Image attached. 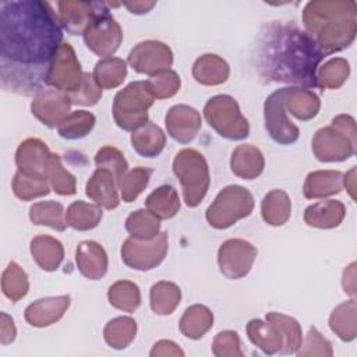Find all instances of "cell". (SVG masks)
<instances>
[{
    "label": "cell",
    "mask_w": 357,
    "mask_h": 357,
    "mask_svg": "<svg viewBox=\"0 0 357 357\" xmlns=\"http://www.w3.org/2000/svg\"><path fill=\"white\" fill-rule=\"evenodd\" d=\"M63 43V28L52 4L40 0L0 3V60L49 67Z\"/></svg>",
    "instance_id": "6da1fadb"
},
{
    "label": "cell",
    "mask_w": 357,
    "mask_h": 357,
    "mask_svg": "<svg viewBox=\"0 0 357 357\" xmlns=\"http://www.w3.org/2000/svg\"><path fill=\"white\" fill-rule=\"evenodd\" d=\"M324 57L310 35L293 21H271L257 39L255 67L265 81L317 88V70Z\"/></svg>",
    "instance_id": "7a4b0ae2"
},
{
    "label": "cell",
    "mask_w": 357,
    "mask_h": 357,
    "mask_svg": "<svg viewBox=\"0 0 357 357\" xmlns=\"http://www.w3.org/2000/svg\"><path fill=\"white\" fill-rule=\"evenodd\" d=\"M304 31L326 56L349 47L357 32V4L346 0H314L303 10Z\"/></svg>",
    "instance_id": "3957f363"
},
{
    "label": "cell",
    "mask_w": 357,
    "mask_h": 357,
    "mask_svg": "<svg viewBox=\"0 0 357 357\" xmlns=\"http://www.w3.org/2000/svg\"><path fill=\"white\" fill-rule=\"evenodd\" d=\"M356 121L349 114L333 117L331 126L319 128L311 141L319 162H343L356 153Z\"/></svg>",
    "instance_id": "277c9868"
},
{
    "label": "cell",
    "mask_w": 357,
    "mask_h": 357,
    "mask_svg": "<svg viewBox=\"0 0 357 357\" xmlns=\"http://www.w3.org/2000/svg\"><path fill=\"white\" fill-rule=\"evenodd\" d=\"M173 173L183 190V199L187 206L195 208L205 198L211 174L205 156L192 148L178 151L173 159Z\"/></svg>",
    "instance_id": "5b68a950"
},
{
    "label": "cell",
    "mask_w": 357,
    "mask_h": 357,
    "mask_svg": "<svg viewBox=\"0 0 357 357\" xmlns=\"http://www.w3.org/2000/svg\"><path fill=\"white\" fill-rule=\"evenodd\" d=\"M153 100L145 81L130 82L114 96L112 107L114 123L124 131L138 130L148 123V109Z\"/></svg>",
    "instance_id": "8992f818"
},
{
    "label": "cell",
    "mask_w": 357,
    "mask_h": 357,
    "mask_svg": "<svg viewBox=\"0 0 357 357\" xmlns=\"http://www.w3.org/2000/svg\"><path fill=\"white\" fill-rule=\"evenodd\" d=\"M206 123L223 138L240 141L248 137L250 124L243 116L238 103L229 95H215L204 106Z\"/></svg>",
    "instance_id": "52a82bcc"
},
{
    "label": "cell",
    "mask_w": 357,
    "mask_h": 357,
    "mask_svg": "<svg viewBox=\"0 0 357 357\" xmlns=\"http://www.w3.org/2000/svg\"><path fill=\"white\" fill-rule=\"evenodd\" d=\"M254 209L252 194L237 184H231L219 191L213 202L208 206L205 218L215 229H227L237 220L251 215Z\"/></svg>",
    "instance_id": "ba28073f"
},
{
    "label": "cell",
    "mask_w": 357,
    "mask_h": 357,
    "mask_svg": "<svg viewBox=\"0 0 357 357\" xmlns=\"http://www.w3.org/2000/svg\"><path fill=\"white\" fill-rule=\"evenodd\" d=\"M86 47L102 59L112 57L123 42V29L103 3L82 33Z\"/></svg>",
    "instance_id": "9c48e42d"
},
{
    "label": "cell",
    "mask_w": 357,
    "mask_h": 357,
    "mask_svg": "<svg viewBox=\"0 0 357 357\" xmlns=\"http://www.w3.org/2000/svg\"><path fill=\"white\" fill-rule=\"evenodd\" d=\"M167 233L160 231L151 240L128 237L121 245L123 262L135 271H151L160 265L167 254Z\"/></svg>",
    "instance_id": "30bf717a"
},
{
    "label": "cell",
    "mask_w": 357,
    "mask_h": 357,
    "mask_svg": "<svg viewBox=\"0 0 357 357\" xmlns=\"http://www.w3.org/2000/svg\"><path fill=\"white\" fill-rule=\"evenodd\" d=\"M84 71L70 43H61L52 57L45 84L50 88L71 93L78 89L82 82Z\"/></svg>",
    "instance_id": "8fae6325"
},
{
    "label": "cell",
    "mask_w": 357,
    "mask_h": 357,
    "mask_svg": "<svg viewBox=\"0 0 357 357\" xmlns=\"http://www.w3.org/2000/svg\"><path fill=\"white\" fill-rule=\"evenodd\" d=\"M286 88L273 91L264 103L265 128L269 137L280 145H291L300 137V130L290 119L284 109Z\"/></svg>",
    "instance_id": "7c38bea8"
},
{
    "label": "cell",
    "mask_w": 357,
    "mask_h": 357,
    "mask_svg": "<svg viewBox=\"0 0 357 357\" xmlns=\"http://www.w3.org/2000/svg\"><path fill=\"white\" fill-rule=\"evenodd\" d=\"M257 248L243 238H229L223 241L218 251V264L227 279H241L247 276L257 258Z\"/></svg>",
    "instance_id": "4fadbf2b"
},
{
    "label": "cell",
    "mask_w": 357,
    "mask_h": 357,
    "mask_svg": "<svg viewBox=\"0 0 357 357\" xmlns=\"http://www.w3.org/2000/svg\"><path fill=\"white\" fill-rule=\"evenodd\" d=\"M127 61L134 71L153 77L170 70L173 53L166 43L149 39L137 43L128 53Z\"/></svg>",
    "instance_id": "5bb4252c"
},
{
    "label": "cell",
    "mask_w": 357,
    "mask_h": 357,
    "mask_svg": "<svg viewBox=\"0 0 357 357\" xmlns=\"http://www.w3.org/2000/svg\"><path fill=\"white\" fill-rule=\"evenodd\" d=\"M71 105L68 93L54 88H43L33 95L31 112L42 124L53 128L71 113Z\"/></svg>",
    "instance_id": "9a60e30c"
},
{
    "label": "cell",
    "mask_w": 357,
    "mask_h": 357,
    "mask_svg": "<svg viewBox=\"0 0 357 357\" xmlns=\"http://www.w3.org/2000/svg\"><path fill=\"white\" fill-rule=\"evenodd\" d=\"M52 152L39 138H28L22 141L15 152V165L18 172L25 176L49 180Z\"/></svg>",
    "instance_id": "2e32d148"
},
{
    "label": "cell",
    "mask_w": 357,
    "mask_h": 357,
    "mask_svg": "<svg viewBox=\"0 0 357 357\" xmlns=\"http://www.w3.org/2000/svg\"><path fill=\"white\" fill-rule=\"evenodd\" d=\"M167 134L180 144L191 142L199 132L202 126L201 114L188 105L172 106L165 117Z\"/></svg>",
    "instance_id": "e0dca14e"
},
{
    "label": "cell",
    "mask_w": 357,
    "mask_h": 357,
    "mask_svg": "<svg viewBox=\"0 0 357 357\" xmlns=\"http://www.w3.org/2000/svg\"><path fill=\"white\" fill-rule=\"evenodd\" d=\"M102 6L103 1H59V22L68 33L82 35Z\"/></svg>",
    "instance_id": "ac0fdd59"
},
{
    "label": "cell",
    "mask_w": 357,
    "mask_h": 357,
    "mask_svg": "<svg viewBox=\"0 0 357 357\" xmlns=\"http://www.w3.org/2000/svg\"><path fill=\"white\" fill-rule=\"evenodd\" d=\"M71 303L70 296H54L45 297L31 303L25 311V321L35 328H45L56 324L66 314Z\"/></svg>",
    "instance_id": "d6986e66"
},
{
    "label": "cell",
    "mask_w": 357,
    "mask_h": 357,
    "mask_svg": "<svg viewBox=\"0 0 357 357\" xmlns=\"http://www.w3.org/2000/svg\"><path fill=\"white\" fill-rule=\"evenodd\" d=\"M75 262L79 273L89 280L102 279L109 265L105 248L93 240H85L77 245Z\"/></svg>",
    "instance_id": "ffe728a7"
},
{
    "label": "cell",
    "mask_w": 357,
    "mask_h": 357,
    "mask_svg": "<svg viewBox=\"0 0 357 357\" xmlns=\"http://www.w3.org/2000/svg\"><path fill=\"white\" fill-rule=\"evenodd\" d=\"M117 183L110 170L98 167L85 185V194L96 205L105 209H114L120 204Z\"/></svg>",
    "instance_id": "44dd1931"
},
{
    "label": "cell",
    "mask_w": 357,
    "mask_h": 357,
    "mask_svg": "<svg viewBox=\"0 0 357 357\" xmlns=\"http://www.w3.org/2000/svg\"><path fill=\"white\" fill-rule=\"evenodd\" d=\"M265 167V159L259 148L244 144L233 149L230 158V169L234 176L243 180L257 178Z\"/></svg>",
    "instance_id": "7402d4cb"
},
{
    "label": "cell",
    "mask_w": 357,
    "mask_h": 357,
    "mask_svg": "<svg viewBox=\"0 0 357 357\" xmlns=\"http://www.w3.org/2000/svg\"><path fill=\"white\" fill-rule=\"evenodd\" d=\"M245 332L250 342L268 356L280 353L284 344L283 333L273 322L268 319H251L245 326Z\"/></svg>",
    "instance_id": "603a6c76"
},
{
    "label": "cell",
    "mask_w": 357,
    "mask_h": 357,
    "mask_svg": "<svg viewBox=\"0 0 357 357\" xmlns=\"http://www.w3.org/2000/svg\"><path fill=\"white\" fill-rule=\"evenodd\" d=\"M343 190V173L339 170H315L307 174L303 194L308 199L326 198Z\"/></svg>",
    "instance_id": "cb8c5ba5"
},
{
    "label": "cell",
    "mask_w": 357,
    "mask_h": 357,
    "mask_svg": "<svg viewBox=\"0 0 357 357\" xmlns=\"http://www.w3.org/2000/svg\"><path fill=\"white\" fill-rule=\"evenodd\" d=\"M346 216V206L336 199L319 201L305 208L304 222L317 229L337 227Z\"/></svg>",
    "instance_id": "d4e9b609"
},
{
    "label": "cell",
    "mask_w": 357,
    "mask_h": 357,
    "mask_svg": "<svg viewBox=\"0 0 357 357\" xmlns=\"http://www.w3.org/2000/svg\"><path fill=\"white\" fill-rule=\"evenodd\" d=\"M230 75V67L227 61L213 53H206L198 57L192 66L194 79L206 86L220 85L227 81Z\"/></svg>",
    "instance_id": "484cf974"
},
{
    "label": "cell",
    "mask_w": 357,
    "mask_h": 357,
    "mask_svg": "<svg viewBox=\"0 0 357 357\" xmlns=\"http://www.w3.org/2000/svg\"><path fill=\"white\" fill-rule=\"evenodd\" d=\"M284 109L301 121L312 120L319 109L321 100L311 89L300 86H286L284 92Z\"/></svg>",
    "instance_id": "4316f807"
},
{
    "label": "cell",
    "mask_w": 357,
    "mask_h": 357,
    "mask_svg": "<svg viewBox=\"0 0 357 357\" xmlns=\"http://www.w3.org/2000/svg\"><path fill=\"white\" fill-rule=\"evenodd\" d=\"M29 250L36 265L46 272L56 271L64 258L63 244L57 238L46 234L33 237Z\"/></svg>",
    "instance_id": "83f0119b"
},
{
    "label": "cell",
    "mask_w": 357,
    "mask_h": 357,
    "mask_svg": "<svg viewBox=\"0 0 357 357\" xmlns=\"http://www.w3.org/2000/svg\"><path fill=\"white\" fill-rule=\"evenodd\" d=\"M131 145L142 158H156L166 145V135L159 126L148 121L145 126L132 131Z\"/></svg>",
    "instance_id": "f1b7e54d"
},
{
    "label": "cell",
    "mask_w": 357,
    "mask_h": 357,
    "mask_svg": "<svg viewBox=\"0 0 357 357\" xmlns=\"http://www.w3.org/2000/svg\"><path fill=\"white\" fill-rule=\"evenodd\" d=\"M329 328L343 342H351L357 336V305L351 298L339 304L329 317Z\"/></svg>",
    "instance_id": "f546056e"
},
{
    "label": "cell",
    "mask_w": 357,
    "mask_h": 357,
    "mask_svg": "<svg viewBox=\"0 0 357 357\" xmlns=\"http://www.w3.org/2000/svg\"><path fill=\"white\" fill-rule=\"evenodd\" d=\"M262 219L271 226H283L291 215V199L283 190L269 191L261 202Z\"/></svg>",
    "instance_id": "4dcf8cb0"
},
{
    "label": "cell",
    "mask_w": 357,
    "mask_h": 357,
    "mask_svg": "<svg viewBox=\"0 0 357 357\" xmlns=\"http://www.w3.org/2000/svg\"><path fill=\"white\" fill-rule=\"evenodd\" d=\"M213 325V314L212 311L202 305L194 304L188 307L183 317L180 318V332L192 340L202 337Z\"/></svg>",
    "instance_id": "1f68e13d"
},
{
    "label": "cell",
    "mask_w": 357,
    "mask_h": 357,
    "mask_svg": "<svg viewBox=\"0 0 357 357\" xmlns=\"http://www.w3.org/2000/svg\"><path fill=\"white\" fill-rule=\"evenodd\" d=\"M145 206L159 220L170 219L180 209V198L173 185L165 184L153 190L146 197Z\"/></svg>",
    "instance_id": "d6a6232c"
},
{
    "label": "cell",
    "mask_w": 357,
    "mask_h": 357,
    "mask_svg": "<svg viewBox=\"0 0 357 357\" xmlns=\"http://www.w3.org/2000/svg\"><path fill=\"white\" fill-rule=\"evenodd\" d=\"M181 301V290L173 282H158L151 287V308L158 315H170Z\"/></svg>",
    "instance_id": "836d02e7"
},
{
    "label": "cell",
    "mask_w": 357,
    "mask_h": 357,
    "mask_svg": "<svg viewBox=\"0 0 357 357\" xmlns=\"http://www.w3.org/2000/svg\"><path fill=\"white\" fill-rule=\"evenodd\" d=\"M102 208L85 201H74L66 212V223L78 231H86L99 225L102 220Z\"/></svg>",
    "instance_id": "e575fe53"
},
{
    "label": "cell",
    "mask_w": 357,
    "mask_h": 357,
    "mask_svg": "<svg viewBox=\"0 0 357 357\" xmlns=\"http://www.w3.org/2000/svg\"><path fill=\"white\" fill-rule=\"evenodd\" d=\"M92 77L102 89H114L126 79L127 64L119 57L102 59L95 64Z\"/></svg>",
    "instance_id": "d590c367"
},
{
    "label": "cell",
    "mask_w": 357,
    "mask_h": 357,
    "mask_svg": "<svg viewBox=\"0 0 357 357\" xmlns=\"http://www.w3.org/2000/svg\"><path fill=\"white\" fill-rule=\"evenodd\" d=\"M29 219L33 225L49 226L57 231H64L67 227L64 206L57 201H39L31 205Z\"/></svg>",
    "instance_id": "8d00e7d4"
},
{
    "label": "cell",
    "mask_w": 357,
    "mask_h": 357,
    "mask_svg": "<svg viewBox=\"0 0 357 357\" xmlns=\"http://www.w3.org/2000/svg\"><path fill=\"white\" fill-rule=\"evenodd\" d=\"M137 335V322L130 317H117L110 319L103 329L105 342L116 350L126 349Z\"/></svg>",
    "instance_id": "74e56055"
},
{
    "label": "cell",
    "mask_w": 357,
    "mask_h": 357,
    "mask_svg": "<svg viewBox=\"0 0 357 357\" xmlns=\"http://www.w3.org/2000/svg\"><path fill=\"white\" fill-rule=\"evenodd\" d=\"M350 75V64L346 59L335 57L325 61L317 70L315 84L321 89H337Z\"/></svg>",
    "instance_id": "f35d334b"
},
{
    "label": "cell",
    "mask_w": 357,
    "mask_h": 357,
    "mask_svg": "<svg viewBox=\"0 0 357 357\" xmlns=\"http://www.w3.org/2000/svg\"><path fill=\"white\" fill-rule=\"evenodd\" d=\"M124 227L130 237L138 240H151L160 233V220L148 209H137L127 216Z\"/></svg>",
    "instance_id": "ab89813d"
},
{
    "label": "cell",
    "mask_w": 357,
    "mask_h": 357,
    "mask_svg": "<svg viewBox=\"0 0 357 357\" xmlns=\"http://www.w3.org/2000/svg\"><path fill=\"white\" fill-rule=\"evenodd\" d=\"M109 303L124 312H134L141 304V293L138 286L130 280H117L109 287Z\"/></svg>",
    "instance_id": "60d3db41"
},
{
    "label": "cell",
    "mask_w": 357,
    "mask_h": 357,
    "mask_svg": "<svg viewBox=\"0 0 357 357\" xmlns=\"http://www.w3.org/2000/svg\"><path fill=\"white\" fill-rule=\"evenodd\" d=\"M268 321L273 322L279 329L280 332L283 333V337H284V344L280 350L279 354H293L298 350V347L301 346L303 343V332H301V326L300 324L289 317V315H284V314H280V312H268L266 317H265Z\"/></svg>",
    "instance_id": "b9f144b4"
},
{
    "label": "cell",
    "mask_w": 357,
    "mask_h": 357,
    "mask_svg": "<svg viewBox=\"0 0 357 357\" xmlns=\"http://www.w3.org/2000/svg\"><path fill=\"white\" fill-rule=\"evenodd\" d=\"M3 294L13 303L24 298L29 290V280L25 271L17 264L10 262L1 275Z\"/></svg>",
    "instance_id": "7bdbcfd3"
},
{
    "label": "cell",
    "mask_w": 357,
    "mask_h": 357,
    "mask_svg": "<svg viewBox=\"0 0 357 357\" xmlns=\"http://www.w3.org/2000/svg\"><path fill=\"white\" fill-rule=\"evenodd\" d=\"M95 116L86 110H75L71 112L59 126L57 132L60 137L66 139H79L86 137L93 126H95Z\"/></svg>",
    "instance_id": "ee69618b"
},
{
    "label": "cell",
    "mask_w": 357,
    "mask_h": 357,
    "mask_svg": "<svg viewBox=\"0 0 357 357\" xmlns=\"http://www.w3.org/2000/svg\"><path fill=\"white\" fill-rule=\"evenodd\" d=\"M152 176V169L138 166L128 170L119 184L121 198L124 202H134L138 195L146 188L149 178Z\"/></svg>",
    "instance_id": "f6af8a7d"
},
{
    "label": "cell",
    "mask_w": 357,
    "mask_h": 357,
    "mask_svg": "<svg viewBox=\"0 0 357 357\" xmlns=\"http://www.w3.org/2000/svg\"><path fill=\"white\" fill-rule=\"evenodd\" d=\"M47 181L49 180H45V178L25 176L17 170L11 184L13 192L17 198L22 201H31L33 198H39L50 192V184Z\"/></svg>",
    "instance_id": "bcb514c9"
},
{
    "label": "cell",
    "mask_w": 357,
    "mask_h": 357,
    "mask_svg": "<svg viewBox=\"0 0 357 357\" xmlns=\"http://www.w3.org/2000/svg\"><path fill=\"white\" fill-rule=\"evenodd\" d=\"M49 181L53 191L59 195H74L77 192L75 177L63 167L61 159L57 153H52L50 158Z\"/></svg>",
    "instance_id": "7dc6e473"
},
{
    "label": "cell",
    "mask_w": 357,
    "mask_h": 357,
    "mask_svg": "<svg viewBox=\"0 0 357 357\" xmlns=\"http://www.w3.org/2000/svg\"><path fill=\"white\" fill-rule=\"evenodd\" d=\"M95 165L102 169H107L114 176V180L117 183V187L124 177V174L128 172V163L124 158V155L114 146L106 145L102 146L96 155H95Z\"/></svg>",
    "instance_id": "c3c4849f"
},
{
    "label": "cell",
    "mask_w": 357,
    "mask_h": 357,
    "mask_svg": "<svg viewBox=\"0 0 357 357\" xmlns=\"http://www.w3.org/2000/svg\"><path fill=\"white\" fill-rule=\"evenodd\" d=\"M145 82L155 99H167L174 96L181 85L180 77L174 70H167L158 75L149 77V79Z\"/></svg>",
    "instance_id": "681fc988"
},
{
    "label": "cell",
    "mask_w": 357,
    "mask_h": 357,
    "mask_svg": "<svg viewBox=\"0 0 357 357\" xmlns=\"http://www.w3.org/2000/svg\"><path fill=\"white\" fill-rule=\"evenodd\" d=\"M73 105L93 106L102 98V88L95 82L92 74L84 73L82 82L77 91L68 93Z\"/></svg>",
    "instance_id": "f907efd6"
},
{
    "label": "cell",
    "mask_w": 357,
    "mask_h": 357,
    "mask_svg": "<svg viewBox=\"0 0 357 357\" xmlns=\"http://www.w3.org/2000/svg\"><path fill=\"white\" fill-rule=\"evenodd\" d=\"M212 353L216 357H243L238 333L234 331L219 332L212 342Z\"/></svg>",
    "instance_id": "816d5d0a"
},
{
    "label": "cell",
    "mask_w": 357,
    "mask_h": 357,
    "mask_svg": "<svg viewBox=\"0 0 357 357\" xmlns=\"http://www.w3.org/2000/svg\"><path fill=\"white\" fill-rule=\"evenodd\" d=\"M298 356H328L331 357L333 354L331 342L328 339H325L317 328L311 326L308 331V335L304 340V343H301V346L298 347V350L296 351Z\"/></svg>",
    "instance_id": "f5cc1de1"
},
{
    "label": "cell",
    "mask_w": 357,
    "mask_h": 357,
    "mask_svg": "<svg viewBox=\"0 0 357 357\" xmlns=\"http://www.w3.org/2000/svg\"><path fill=\"white\" fill-rule=\"evenodd\" d=\"M15 335H17V329H15L13 318L8 314L1 312L0 314V343L3 346H6V344L14 342Z\"/></svg>",
    "instance_id": "db71d44e"
},
{
    "label": "cell",
    "mask_w": 357,
    "mask_h": 357,
    "mask_svg": "<svg viewBox=\"0 0 357 357\" xmlns=\"http://www.w3.org/2000/svg\"><path fill=\"white\" fill-rule=\"evenodd\" d=\"M151 357H158V356H184V351L172 340H159L153 344L152 350L149 351Z\"/></svg>",
    "instance_id": "11a10c76"
},
{
    "label": "cell",
    "mask_w": 357,
    "mask_h": 357,
    "mask_svg": "<svg viewBox=\"0 0 357 357\" xmlns=\"http://www.w3.org/2000/svg\"><path fill=\"white\" fill-rule=\"evenodd\" d=\"M342 284H343L344 293L350 294L351 298H354V296H356V262H351V264L343 271Z\"/></svg>",
    "instance_id": "9f6ffc18"
},
{
    "label": "cell",
    "mask_w": 357,
    "mask_h": 357,
    "mask_svg": "<svg viewBox=\"0 0 357 357\" xmlns=\"http://www.w3.org/2000/svg\"><path fill=\"white\" fill-rule=\"evenodd\" d=\"M124 7L128 8L130 13L132 14H145L148 11H151L155 7V1H124L121 3Z\"/></svg>",
    "instance_id": "6f0895ef"
},
{
    "label": "cell",
    "mask_w": 357,
    "mask_h": 357,
    "mask_svg": "<svg viewBox=\"0 0 357 357\" xmlns=\"http://www.w3.org/2000/svg\"><path fill=\"white\" fill-rule=\"evenodd\" d=\"M343 187H346L351 199H356V166L343 174Z\"/></svg>",
    "instance_id": "680465c9"
}]
</instances>
